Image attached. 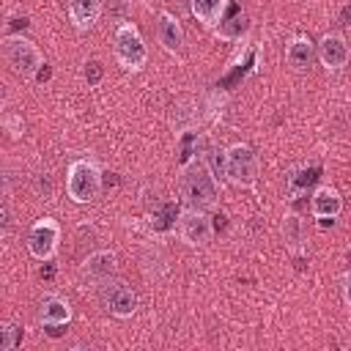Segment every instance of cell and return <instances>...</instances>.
<instances>
[{
	"instance_id": "cell-1",
	"label": "cell",
	"mask_w": 351,
	"mask_h": 351,
	"mask_svg": "<svg viewBox=\"0 0 351 351\" xmlns=\"http://www.w3.org/2000/svg\"><path fill=\"white\" fill-rule=\"evenodd\" d=\"M219 181L214 178V173L208 170V165L200 162H189L186 167H181V197L186 200V206L195 208H214L217 197H219Z\"/></svg>"
},
{
	"instance_id": "cell-2",
	"label": "cell",
	"mask_w": 351,
	"mask_h": 351,
	"mask_svg": "<svg viewBox=\"0 0 351 351\" xmlns=\"http://www.w3.org/2000/svg\"><path fill=\"white\" fill-rule=\"evenodd\" d=\"M101 186H104L101 167L93 159L80 156L66 167V195L71 203H80V206L93 203L101 195Z\"/></svg>"
},
{
	"instance_id": "cell-3",
	"label": "cell",
	"mask_w": 351,
	"mask_h": 351,
	"mask_svg": "<svg viewBox=\"0 0 351 351\" xmlns=\"http://www.w3.org/2000/svg\"><path fill=\"white\" fill-rule=\"evenodd\" d=\"M112 55H115L121 69L143 71V66L148 63V47H145V38L134 22H129V19L118 22V27L112 33Z\"/></svg>"
},
{
	"instance_id": "cell-4",
	"label": "cell",
	"mask_w": 351,
	"mask_h": 351,
	"mask_svg": "<svg viewBox=\"0 0 351 351\" xmlns=\"http://www.w3.org/2000/svg\"><path fill=\"white\" fill-rule=\"evenodd\" d=\"M0 49H3V60L11 66V71L19 74V77H25V80L36 77V74L44 69V55H41V49H38L30 38H25V36H19V33H8V36L0 41Z\"/></svg>"
},
{
	"instance_id": "cell-5",
	"label": "cell",
	"mask_w": 351,
	"mask_h": 351,
	"mask_svg": "<svg viewBox=\"0 0 351 351\" xmlns=\"http://www.w3.org/2000/svg\"><path fill=\"white\" fill-rule=\"evenodd\" d=\"M261 176V159L247 143H233L225 148V181L241 189L255 186Z\"/></svg>"
},
{
	"instance_id": "cell-6",
	"label": "cell",
	"mask_w": 351,
	"mask_h": 351,
	"mask_svg": "<svg viewBox=\"0 0 351 351\" xmlns=\"http://www.w3.org/2000/svg\"><path fill=\"white\" fill-rule=\"evenodd\" d=\"M176 228H178V239L189 247H206L217 230L211 217L206 214V208H195V206H186L178 211Z\"/></svg>"
},
{
	"instance_id": "cell-7",
	"label": "cell",
	"mask_w": 351,
	"mask_h": 351,
	"mask_svg": "<svg viewBox=\"0 0 351 351\" xmlns=\"http://www.w3.org/2000/svg\"><path fill=\"white\" fill-rule=\"evenodd\" d=\"M60 244V225L52 217H41L27 230V252L36 261H52Z\"/></svg>"
},
{
	"instance_id": "cell-8",
	"label": "cell",
	"mask_w": 351,
	"mask_h": 351,
	"mask_svg": "<svg viewBox=\"0 0 351 351\" xmlns=\"http://www.w3.org/2000/svg\"><path fill=\"white\" fill-rule=\"evenodd\" d=\"M318 49V60L326 71H340L348 66L351 60V49H348V41L340 36V33H324L315 44Z\"/></svg>"
},
{
	"instance_id": "cell-9",
	"label": "cell",
	"mask_w": 351,
	"mask_h": 351,
	"mask_svg": "<svg viewBox=\"0 0 351 351\" xmlns=\"http://www.w3.org/2000/svg\"><path fill=\"white\" fill-rule=\"evenodd\" d=\"M101 299H104L107 313L115 315V318H121V321L132 318V315L137 313V304H140V302H137V293H134L126 282H110V285L104 288Z\"/></svg>"
},
{
	"instance_id": "cell-10",
	"label": "cell",
	"mask_w": 351,
	"mask_h": 351,
	"mask_svg": "<svg viewBox=\"0 0 351 351\" xmlns=\"http://www.w3.org/2000/svg\"><path fill=\"white\" fill-rule=\"evenodd\" d=\"M156 38L162 44V49L167 55H181L184 52V27H181V19L170 11H159L156 14Z\"/></svg>"
},
{
	"instance_id": "cell-11",
	"label": "cell",
	"mask_w": 351,
	"mask_h": 351,
	"mask_svg": "<svg viewBox=\"0 0 351 351\" xmlns=\"http://www.w3.org/2000/svg\"><path fill=\"white\" fill-rule=\"evenodd\" d=\"M310 214L315 219H337L343 214V197L335 186L329 184H321L313 189L310 195Z\"/></svg>"
},
{
	"instance_id": "cell-12",
	"label": "cell",
	"mask_w": 351,
	"mask_h": 351,
	"mask_svg": "<svg viewBox=\"0 0 351 351\" xmlns=\"http://www.w3.org/2000/svg\"><path fill=\"white\" fill-rule=\"evenodd\" d=\"M115 269H118V255L112 250H96L82 261V274L93 282L110 280L115 274Z\"/></svg>"
},
{
	"instance_id": "cell-13",
	"label": "cell",
	"mask_w": 351,
	"mask_h": 351,
	"mask_svg": "<svg viewBox=\"0 0 351 351\" xmlns=\"http://www.w3.org/2000/svg\"><path fill=\"white\" fill-rule=\"evenodd\" d=\"M315 58H318V49H315V44L307 36H293L285 44V63L293 71H307Z\"/></svg>"
},
{
	"instance_id": "cell-14",
	"label": "cell",
	"mask_w": 351,
	"mask_h": 351,
	"mask_svg": "<svg viewBox=\"0 0 351 351\" xmlns=\"http://www.w3.org/2000/svg\"><path fill=\"white\" fill-rule=\"evenodd\" d=\"M38 321H41V326H66L71 321V304L63 296L49 293V296H44V302L38 307Z\"/></svg>"
},
{
	"instance_id": "cell-15",
	"label": "cell",
	"mask_w": 351,
	"mask_h": 351,
	"mask_svg": "<svg viewBox=\"0 0 351 351\" xmlns=\"http://www.w3.org/2000/svg\"><path fill=\"white\" fill-rule=\"evenodd\" d=\"M66 11L77 30H90L101 16V0H66Z\"/></svg>"
},
{
	"instance_id": "cell-16",
	"label": "cell",
	"mask_w": 351,
	"mask_h": 351,
	"mask_svg": "<svg viewBox=\"0 0 351 351\" xmlns=\"http://www.w3.org/2000/svg\"><path fill=\"white\" fill-rule=\"evenodd\" d=\"M189 11L203 27H217L228 11V0H189Z\"/></svg>"
},
{
	"instance_id": "cell-17",
	"label": "cell",
	"mask_w": 351,
	"mask_h": 351,
	"mask_svg": "<svg viewBox=\"0 0 351 351\" xmlns=\"http://www.w3.org/2000/svg\"><path fill=\"white\" fill-rule=\"evenodd\" d=\"M280 230H282L285 247H288L293 255H302V250H304V222H302V217H299V214H285Z\"/></svg>"
},
{
	"instance_id": "cell-18",
	"label": "cell",
	"mask_w": 351,
	"mask_h": 351,
	"mask_svg": "<svg viewBox=\"0 0 351 351\" xmlns=\"http://www.w3.org/2000/svg\"><path fill=\"white\" fill-rule=\"evenodd\" d=\"M247 30H250V16H247L244 11H236L230 19H222V22L214 27V36L222 38V41H239Z\"/></svg>"
},
{
	"instance_id": "cell-19",
	"label": "cell",
	"mask_w": 351,
	"mask_h": 351,
	"mask_svg": "<svg viewBox=\"0 0 351 351\" xmlns=\"http://www.w3.org/2000/svg\"><path fill=\"white\" fill-rule=\"evenodd\" d=\"M318 170H310V167H296V170H291V176H288V186H285V195H288V200H296L318 176H315Z\"/></svg>"
},
{
	"instance_id": "cell-20",
	"label": "cell",
	"mask_w": 351,
	"mask_h": 351,
	"mask_svg": "<svg viewBox=\"0 0 351 351\" xmlns=\"http://www.w3.org/2000/svg\"><path fill=\"white\" fill-rule=\"evenodd\" d=\"M206 165H208V170L214 173L217 181L225 178V151H222L219 145H208V151H206Z\"/></svg>"
},
{
	"instance_id": "cell-21",
	"label": "cell",
	"mask_w": 351,
	"mask_h": 351,
	"mask_svg": "<svg viewBox=\"0 0 351 351\" xmlns=\"http://www.w3.org/2000/svg\"><path fill=\"white\" fill-rule=\"evenodd\" d=\"M19 340H22V329H19L16 324L5 321V324L0 326V351H14V348L19 346Z\"/></svg>"
},
{
	"instance_id": "cell-22",
	"label": "cell",
	"mask_w": 351,
	"mask_h": 351,
	"mask_svg": "<svg viewBox=\"0 0 351 351\" xmlns=\"http://www.w3.org/2000/svg\"><path fill=\"white\" fill-rule=\"evenodd\" d=\"M82 77H85V82H88L90 88H96V85L104 80V66H101L99 60H88L85 69H82Z\"/></svg>"
},
{
	"instance_id": "cell-23",
	"label": "cell",
	"mask_w": 351,
	"mask_h": 351,
	"mask_svg": "<svg viewBox=\"0 0 351 351\" xmlns=\"http://www.w3.org/2000/svg\"><path fill=\"white\" fill-rule=\"evenodd\" d=\"M36 192L44 195V197L52 195V178H49V173H38L36 176Z\"/></svg>"
},
{
	"instance_id": "cell-24",
	"label": "cell",
	"mask_w": 351,
	"mask_h": 351,
	"mask_svg": "<svg viewBox=\"0 0 351 351\" xmlns=\"http://www.w3.org/2000/svg\"><path fill=\"white\" fill-rule=\"evenodd\" d=\"M3 123H5V129L11 132V137H22V121H19V118L5 115V118H3Z\"/></svg>"
},
{
	"instance_id": "cell-25",
	"label": "cell",
	"mask_w": 351,
	"mask_h": 351,
	"mask_svg": "<svg viewBox=\"0 0 351 351\" xmlns=\"http://www.w3.org/2000/svg\"><path fill=\"white\" fill-rule=\"evenodd\" d=\"M343 302H346V307L351 310V271L343 277Z\"/></svg>"
},
{
	"instance_id": "cell-26",
	"label": "cell",
	"mask_w": 351,
	"mask_h": 351,
	"mask_svg": "<svg viewBox=\"0 0 351 351\" xmlns=\"http://www.w3.org/2000/svg\"><path fill=\"white\" fill-rule=\"evenodd\" d=\"M340 22L343 25H351V5H343L340 8Z\"/></svg>"
},
{
	"instance_id": "cell-27",
	"label": "cell",
	"mask_w": 351,
	"mask_h": 351,
	"mask_svg": "<svg viewBox=\"0 0 351 351\" xmlns=\"http://www.w3.org/2000/svg\"><path fill=\"white\" fill-rule=\"evenodd\" d=\"M348 263H351V250H348Z\"/></svg>"
}]
</instances>
